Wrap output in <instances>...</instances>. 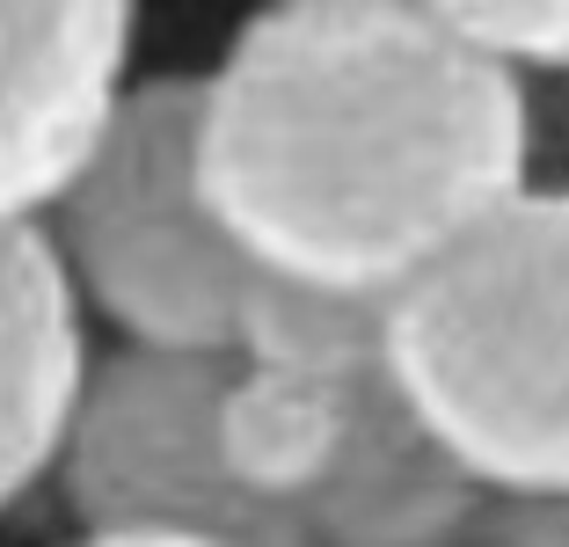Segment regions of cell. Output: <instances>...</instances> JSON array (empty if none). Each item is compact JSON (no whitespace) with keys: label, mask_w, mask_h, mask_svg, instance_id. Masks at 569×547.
Segmentation results:
<instances>
[{"label":"cell","mask_w":569,"mask_h":547,"mask_svg":"<svg viewBox=\"0 0 569 547\" xmlns=\"http://www.w3.org/2000/svg\"><path fill=\"white\" fill-rule=\"evenodd\" d=\"M81 380V299L44 227H0V511L51 475Z\"/></svg>","instance_id":"52a82bcc"},{"label":"cell","mask_w":569,"mask_h":547,"mask_svg":"<svg viewBox=\"0 0 569 547\" xmlns=\"http://www.w3.org/2000/svg\"><path fill=\"white\" fill-rule=\"evenodd\" d=\"M475 547H569V497L562 504H489Z\"/></svg>","instance_id":"8fae6325"},{"label":"cell","mask_w":569,"mask_h":547,"mask_svg":"<svg viewBox=\"0 0 569 547\" xmlns=\"http://www.w3.org/2000/svg\"><path fill=\"white\" fill-rule=\"evenodd\" d=\"M380 372L489 504L569 497V190L526 182L380 315Z\"/></svg>","instance_id":"7a4b0ae2"},{"label":"cell","mask_w":569,"mask_h":547,"mask_svg":"<svg viewBox=\"0 0 569 547\" xmlns=\"http://www.w3.org/2000/svg\"><path fill=\"white\" fill-rule=\"evenodd\" d=\"M132 8H0V227H44L132 88Z\"/></svg>","instance_id":"5b68a950"},{"label":"cell","mask_w":569,"mask_h":547,"mask_svg":"<svg viewBox=\"0 0 569 547\" xmlns=\"http://www.w3.org/2000/svg\"><path fill=\"white\" fill-rule=\"evenodd\" d=\"M446 22L468 44H482L489 59H503L511 73H555L569 81V0H460L446 8Z\"/></svg>","instance_id":"30bf717a"},{"label":"cell","mask_w":569,"mask_h":547,"mask_svg":"<svg viewBox=\"0 0 569 547\" xmlns=\"http://www.w3.org/2000/svg\"><path fill=\"white\" fill-rule=\"evenodd\" d=\"M489 497L438 452V438L402 409L387 372L351 387L343 446L307 497V547H452L475 540Z\"/></svg>","instance_id":"8992f818"},{"label":"cell","mask_w":569,"mask_h":547,"mask_svg":"<svg viewBox=\"0 0 569 547\" xmlns=\"http://www.w3.org/2000/svg\"><path fill=\"white\" fill-rule=\"evenodd\" d=\"M380 315H387V299L315 292V285H284V278L249 270L227 358L263 365V372L329 380V387H358L380 372Z\"/></svg>","instance_id":"9c48e42d"},{"label":"cell","mask_w":569,"mask_h":547,"mask_svg":"<svg viewBox=\"0 0 569 547\" xmlns=\"http://www.w3.org/2000/svg\"><path fill=\"white\" fill-rule=\"evenodd\" d=\"M73 547H212V540H183V533H81Z\"/></svg>","instance_id":"7c38bea8"},{"label":"cell","mask_w":569,"mask_h":547,"mask_svg":"<svg viewBox=\"0 0 569 547\" xmlns=\"http://www.w3.org/2000/svg\"><path fill=\"white\" fill-rule=\"evenodd\" d=\"M227 358L110 350L88 358L51 481L81 533H183L212 547H307V526L263 511L219 467Z\"/></svg>","instance_id":"277c9868"},{"label":"cell","mask_w":569,"mask_h":547,"mask_svg":"<svg viewBox=\"0 0 569 547\" xmlns=\"http://www.w3.org/2000/svg\"><path fill=\"white\" fill-rule=\"evenodd\" d=\"M198 182L241 263L395 299L533 182V88L402 0H284L198 73Z\"/></svg>","instance_id":"6da1fadb"},{"label":"cell","mask_w":569,"mask_h":547,"mask_svg":"<svg viewBox=\"0 0 569 547\" xmlns=\"http://www.w3.org/2000/svg\"><path fill=\"white\" fill-rule=\"evenodd\" d=\"M343 409H351V387L227 358V387H219V416H212L227 481L263 511L300 518L307 497L321 489V475L336 467Z\"/></svg>","instance_id":"ba28073f"},{"label":"cell","mask_w":569,"mask_h":547,"mask_svg":"<svg viewBox=\"0 0 569 547\" xmlns=\"http://www.w3.org/2000/svg\"><path fill=\"white\" fill-rule=\"evenodd\" d=\"M44 241L81 315L96 307L124 350H234L249 263L198 182V73H147L124 88L88 168L51 205Z\"/></svg>","instance_id":"3957f363"}]
</instances>
